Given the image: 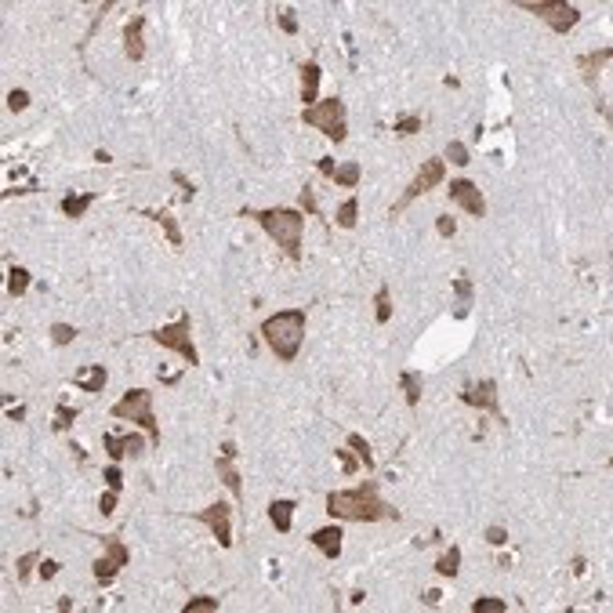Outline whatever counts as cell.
Segmentation results:
<instances>
[{
    "label": "cell",
    "instance_id": "34",
    "mask_svg": "<svg viewBox=\"0 0 613 613\" xmlns=\"http://www.w3.org/2000/svg\"><path fill=\"white\" fill-rule=\"evenodd\" d=\"M37 563H40V552H22V555H18V563H15L18 581H30V573H33Z\"/></svg>",
    "mask_w": 613,
    "mask_h": 613
},
{
    "label": "cell",
    "instance_id": "44",
    "mask_svg": "<svg viewBox=\"0 0 613 613\" xmlns=\"http://www.w3.org/2000/svg\"><path fill=\"white\" fill-rule=\"evenodd\" d=\"M106 482H109V490H116V494L123 490V472H120V465H116V461L106 468Z\"/></svg>",
    "mask_w": 613,
    "mask_h": 613
},
{
    "label": "cell",
    "instance_id": "20",
    "mask_svg": "<svg viewBox=\"0 0 613 613\" xmlns=\"http://www.w3.org/2000/svg\"><path fill=\"white\" fill-rule=\"evenodd\" d=\"M76 389H84L87 396H98L102 389H106V381H109V374H106V367H87V370H76Z\"/></svg>",
    "mask_w": 613,
    "mask_h": 613
},
{
    "label": "cell",
    "instance_id": "45",
    "mask_svg": "<svg viewBox=\"0 0 613 613\" xmlns=\"http://www.w3.org/2000/svg\"><path fill=\"white\" fill-rule=\"evenodd\" d=\"M487 541H490L494 548H501V545H508V530H504L501 523H494V526L487 530Z\"/></svg>",
    "mask_w": 613,
    "mask_h": 613
},
{
    "label": "cell",
    "instance_id": "21",
    "mask_svg": "<svg viewBox=\"0 0 613 613\" xmlns=\"http://www.w3.org/2000/svg\"><path fill=\"white\" fill-rule=\"evenodd\" d=\"M399 389H403V396H406V406H411V411H418V403H421V396H425L421 374H418V370H403V374H399Z\"/></svg>",
    "mask_w": 613,
    "mask_h": 613
},
{
    "label": "cell",
    "instance_id": "1",
    "mask_svg": "<svg viewBox=\"0 0 613 613\" xmlns=\"http://www.w3.org/2000/svg\"><path fill=\"white\" fill-rule=\"evenodd\" d=\"M327 516L352 519V523H381V519H396L399 523L396 508L381 501L377 482H360V487H352V490L327 494Z\"/></svg>",
    "mask_w": 613,
    "mask_h": 613
},
{
    "label": "cell",
    "instance_id": "32",
    "mask_svg": "<svg viewBox=\"0 0 613 613\" xmlns=\"http://www.w3.org/2000/svg\"><path fill=\"white\" fill-rule=\"evenodd\" d=\"M392 131H396V135H418V131H421V116H418V113H403V116H396Z\"/></svg>",
    "mask_w": 613,
    "mask_h": 613
},
{
    "label": "cell",
    "instance_id": "18",
    "mask_svg": "<svg viewBox=\"0 0 613 613\" xmlns=\"http://www.w3.org/2000/svg\"><path fill=\"white\" fill-rule=\"evenodd\" d=\"M609 59H613L609 47H599V51H592V55H581V59H577V69H581V76H584V84L595 87L599 73H602V66H606Z\"/></svg>",
    "mask_w": 613,
    "mask_h": 613
},
{
    "label": "cell",
    "instance_id": "11",
    "mask_svg": "<svg viewBox=\"0 0 613 613\" xmlns=\"http://www.w3.org/2000/svg\"><path fill=\"white\" fill-rule=\"evenodd\" d=\"M102 545H106V555H102L91 570H95V581H98V584H109V581H113V577H116V573L127 566V559H131V552H127V545H123L120 538H106Z\"/></svg>",
    "mask_w": 613,
    "mask_h": 613
},
{
    "label": "cell",
    "instance_id": "29",
    "mask_svg": "<svg viewBox=\"0 0 613 613\" xmlns=\"http://www.w3.org/2000/svg\"><path fill=\"white\" fill-rule=\"evenodd\" d=\"M30 279H33V276L25 272L22 265H11V269H8V294H11V298H22L25 291H30Z\"/></svg>",
    "mask_w": 613,
    "mask_h": 613
},
{
    "label": "cell",
    "instance_id": "8",
    "mask_svg": "<svg viewBox=\"0 0 613 613\" xmlns=\"http://www.w3.org/2000/svg\"><path fill=\"white\" fill-rule=\"evenodd\" d=\"M516 8H523V11H530V15L545 18V22L552 25V33H559V37H566L573 25H577V18H581V11L570 8V4H563V0H519Z\"/></svg>",
    "mask_w": 613,
    "mask_h": 613
},
{
    "label": "cell",
    "instance_id": "28",
    "mask_svg": "<svg viewBox=\"0 0 613 613\" xmlns=\"http://www.w3.org/2000/svg\"><path fill=\"white\" fill-rule=\"evenodd\" d=\"M356 218H360V200L348 196L345 203H338V211H334V221L341 229H356Z\"/></svg>",
    "mask_w": 613,
    "mask_h": 613
},
{
    "label": "cell",
    "instance_id": "48",
    "mask_svg": "<svg viewBox=\"0 0 613 613\" xmlns=\"http://www.w3.org/2000/svg\"><path fill=\"white\" fill-rule=\"evenodd\" d=\"M316 167H320V174H323V178H334V171H338L334 157H320V164H316Z\"/></svg>",
    "mask_w": 613,
    "mask_h": 613
},
{
    "label": "cell",
    "instance_id": "5",
    "mask_svg": "<svg viewBox=\"0 0 613 613\" xmlns=\"http://www.w3.org/2000/svg\"><path fill=\"white\" fill-rule=\"evenodd\" d=\"M301 123L305 127H316V131H323L330 142H345L348 138V123H345V102L334 95V98H323L316 102V106L301 109Z\"/></svg>",
    "mask_w": 613,
    "mask_h": 613
},
{
    "label": "cell",
    "instance_id": "23",
    "mask_svg": "<svg viewBox=\"0 0 613 613\" xmlns=\"http://www.w3.org/2000/svg\"><path fill=\"white\" fill-rule=\"evenodd\" d=\"M145 218H152V221H160V229H164V236H167V243L174 247V250H182V233H178V221L167 214V211H142Z\"/></svg>",
    "mask_w": 613,
    "mask_h": 613
},
{
    "label": "cell",
    "instance_id": "16",
    "mask_svg": "<svg viewBox=\"0 0 613 613\" xmlns=\"http://www.w3.org/2000/svg\"><path fill=\"white\" fill-rule=\"evenodd\" d=\"M309 541L320 548V555H327V559H338V555H341V541H345V533H341V526H338V523H330V526L312 530V538H309Z\"/></svg>",
    "mask_w": 613,
    "mask_h": 613
},
{
    "label": "cell",
    "instance_id": "52",
    "mask_svg": "<svg viewBox=\"0 0 613 613\" xmlns=\"http://www.w3.org/2000/svg\"><path fill=\"white\" fill-rule=\"evenodd\" d=\"M95 160H98V164H113V157H109L106 149H95Z\"/></svg>",
    "mask_w": 613,
    "mask_h": 613
},
{
    "label": "cell",
    "instance_id": "40",
    "mask_svg": "<svg viewBox=\"0 0 613 613\" xmlns=\"http://www.w3.org/2000/svg\"><path fill=\"white\" fill-rule=\"evenodd\" d=\"M8 109H11V113H22V109H30V91L15 87V91L8 95Z\"/></svg>",
    "mask_w": 613,
    "mask_h": 613
},
{
    "label": "cell",
    "instance_id": "9",
    "mask_svg": "<svg viewBox=\"0 0 613 613\" xmlns=\"http://www.w3.org/2000/svg\"><path fill=\"white\" fill-rule=\"evenodd\" d=\"M461 403L465 406H475V411L490 414L497 425H508V418L501 414V403H497V381L494 377H482V381H472V385L461 389Z\"/></svg>",
    "mask_w": 613,
    "mask_h": 613
},
{
    "label": "cell",
    "instance_id": "41",
    "mask_svg": "<svg viewBox=\"0 0 613 613\" xmlns=\"http://www.w3.org/2000/svg\"><path fill=\"white\" fill-rule=\"evenodd\" d=\"M338 461H341V472H345V475H356V472H360V457H352V447L338 450Z\"/></svg>",
    "mask_w": 613,
    "mask_h": 613
},
{
    "label": "cell",
    "instance_id": "47",
    "mask_svg": "<svg viewBox=\"0 0 613 613\" xmlns=\"http://www.w3.org/2000/svg\"><path fill=\"white\" fill-rule=\"evenodd\" d=\"M59 570H62V566L55 563V559H40V570H37V573H40V581H51Z\"/></svg>",
    "mask_w": 613,
    "mask_h": 613
},
{
    "label": "cell",
    "instance_id": "10",
    "mask_svg": "<svg viewBox=\"0 0 613 613\" xmlns=\"http://www.w3.org/2000/svg\"><path fill=\"white\" fill-rule=\"evenodd\" d=\"M203 526H211V533H214V541L221 545V548H233V508H229L225 501H214V504H207L203 512H193Z\"/></svg>",
    "mask_w": 613,
    "mask_h": 613
},
{
    "label": "cell",
    "instance_id": "6",
    "mask_svg": "<svg viewBox=\"0 0 613 613\" xmlns=\"http://www.w3.org/2000/svg\"><path fill=\"white\" fill-rule=\"evenodd\" d=\"M149 338L157 341V345H164V348H171V352H178L189 367H200V352L193 345V316L189 312H182V316H178L174 323H167V327H157Z\"/></svg>",
    "mask_w": 613,
    "mask_h": 613
},
{
    "label": "cell",
    "instance_id": "33",
    "mask_svg": "<svg viewBox=\"0 0 613 613\" xmlns=\"http://www.w3.org/2000/svg\"><path fill=\"white\" fill-rule=\"evenodd\" d=\"M443 160H450L454 167H465V164H468V145H465V142H447Z\"/></svg>",
    "mask_w": 613,
    "mask_h": 613
},
{
    "label": "cell",
    "instance_id": "14",
    "mask_svg": "<svg viewBox=\"0 0 613 613\" xmlns=\"http://www.w3.org/2000/svg\"><path fill=\"white\" fill-rule=\"evenodd\" d=\"M145 15H135V18H127L123 22V55L131 59V62H142L145 59V40H142V30H145Z\"/></svg>",
    "mask_w": 613,
    "mask_h": 613
},
{
    "label": "cell",
    "instance_id": "51",
    "mask_svg": "<svg viewBox=\"0 0 613 613\" xmlns=\"http://www.w3.org/2000/svg\"><path fill=\"white\" fill-rule=\"evenodd\" d=\"M69 450H73V454H76V461H87V450H84V447H80V443H69Z\"/></svg>",
    "mask_w": 613,
    "mask_h": 613
},
{
    "label": "cell",
    "instance_id": "42",
    "mask_svg": "<svg viewBox=\"0 0 613 613\" xmlns=\"http://www.w3.org/2000/svg\"><path fill=\"white\" fill-rule=\"evenodd\" d=\"M171 182H174L178 189H182V200H193V196H196V186L189 182V178H186L182 171H171Z\"/></svg>",
    "mask_w": 613,
    "mask_h": 613
},
{
    "label": "cell",
    "instance_id": "26",
    "mask_svg": "<svg viewBox=\"0 0 613 613\" xmlns=\"http://www.w3.org/2000/svg\"><path fill=\"white\" fill-rule=\"evenodd\" d=\"M374 320H377L381 327L392 320V291H389V284H381L377 294H374Z\"/></svg>",
    "mask_w": 613,
    "mask_h": 613
},
{
    "label": "cell",
    "instance_id": "37",
    "mask_svg": "<svg viewBox=\"0 0 613 613\" xmlns=\"http://www.w3.org/2000/svg\"><path fill=\"white\" fill-rule=\"evenodd\" d=\"M182 609H186V613H196V609H221V602L211 599V595H196V599H189Z\"/></svg>",
    "mask_w": 613,
    "mask_h": 613
},
{
    "label": "cell",
    "instance_id": "15",
    "mask_svg": "<svg viewBox=\"0 0 613 613\" xmlns=\"http://www.w3.org/2000/svg\"><path fill=\"white\" fill-rule=\"evenodd\" d=\"M102 447H106V454L113 457V461H123V457H138L142 450H145V443H142V436H113V432H106L102 436Z\"/></svg>",
    "mask_w": 613,
    "mask_h": 613
},
{
    "label": "cell",
    "instance_id": "12",
    "mask_svg": "<svg viewBox=\"0 0 613 613\" xmlns=\"http://www.w3.org/2000/svg\"><path fill=\"white\" fill-rule=\"evenodd\" d=\"M214 468H218V479L229 487V494H233L236 501H243V479L236 472V443L233 439L221 443V454L214 457Z\"/></svg>",
    "mask_w": 613,
    "mask_h": 613
},
{
    "label": "cell",
    "instance_id": "35",
    "mask_svg": "<svg viewBox=\"0 0 613 613\" xmlns=\"http://www.w3.org/2000/svg\"><path fill=\"white\" fill-rule=\"evenodd\" d=\"M73 338H76V327L73 323H51V341H55L59 348H66Z\"/></svg>",
    "mask_w": 613,
    "mask_h": 613
},
{
    "label": "cell",
    "instance_id": "22",
    "mask_svg": "<svg viewBox=\"0 0 613 613\" xmlns=\"http://www.w3.org/2000/svg\"><path fill=\"white\" fill-rule=\"evenodd\" d=\"M95 196L98 193H69V196H62V203H59V211L66 214V218H80L91 203H95Z\"/></svg>",
    "mask_w": 613,
    "mask_h": 613
},
{
    "label": "cell",
    "instance_id": "7",
    "mask_svg": "<svg viewBox=\"0 0 613 613\" xmlns=\"http://www.w3.org/2000/svg\"><path fill=\"white\" fill-rule=\"evenodd\" d=\"M443 178H447V160H443V157H432V160H425V164H421V171L411 178V182H406L403 196L392 203L389 218H399V214H403L406 207H411V203H414L418 196H425L428 189H436V186L443 182Z\"/></svg>",
    "mask_w": 613,
    "mask_h": 613
},
{
    "label": "cell",
    "instance_id": "50",
    "mask_svg": "<svg viewBox=\"0 0 613 613\" xmlns=\"http://www.w3.org/2000/svg\"><path fill=\"white\" fill-rule=\"evenodd\" d=\"M25 418V406H8V421H22Z\"/></svg>",
    "mask_w": 613,
    "mask_h": 613
},
{
    "label": "cell",
    "instance_id": "27",
    "mask_svg": "<svg viewBox=\"0 0 613 613\" xmlns=\"http://www.w3.org/2000/svg\"><path fill=\"white\" fill-rule=\"evenodd\" d=\"M360 164H356V160H348V164H341L338 171H334V178H330V182H334V186H341V189H356V186H360Z\"/></svg>",
    "mask_w": 613,
    "mask_h": 613
},
{
    "label": "cell",
    "instance_id": "46",
    "mask_svg": "<svg viewBox=\"0 0 613 613\" xmlns=\"http://www.w3.org/2000/svg\"><path fill=\"white\" fill-rule=\"evenodd\" d=\"M116 497H120L116 490H106V494L98 497V512H102V516H113V508H116Z\"/></svg>",
    "mask_w": 613,
    "mask_h": 613
},
{
    "label": "cell",
    "instance_id": "43",
    "mask_svg": "<svg viewBox=\"0 0 613 613\" xmlns=\"http://www.w3.org/2000/svg\"><path fill=\"white\" fill-rule=\"evenodd\" d=\"M436 233H439L443 240H450V236L457 233V221H454L450 214H439V218H436Z\"/></svg>",
    "mask_w": 613,
    "mask_h": 613
},
{
    "label": "cell",
    "instance_id": "38",
    "mask_svg": "<svg viewBox=\"0 0 613 613\" xmlns=\"http://www.w3.org/2000/svg\"><path fill=\"white\" fill-rule=\"evenodd\" d=\"M298 203H301V211L320 214V203H316V189H312V186H305V189L298 193Z\"/></svg>",
    "mask_w": 613,
    "mask_h": 613
},
{
    "label": "cell",
    "instance_id": "13",
    "mask_svg": "<svg viewBox=\"0 0 613 613\" xmlns=\"http://www.w3.org/2000/svg\"><path fill=\"white\" fill-rule=\"evenodd\" d=\"M447 196H450L454 203H461V207H465L472 218H482V214H487V200H482L479 186H475V182H468V178H454Z\"/></svg>",
    "mask_w": 613,
    "mask_h": 613
},
{
    "label": "cell",
    "instance_id": "19",
    "mask_svg": "<svg viewBox=\"0 0 613 613\" xmlns=\"http://www.w3.org/2000/svg\"><path fill=\"white\" fill-rule=\"evenodd\" d=\"M294 508H298V501H291V497L272 501V504H269V523H272L279 533H291V526H294Z\"/></svg>",
    "mask_w": 613,
    "mask_h": 613
},
{
    "label": "cell",
    "instance_id": "39",
    "mask_svg": "<svg viewBox=\"0 0 613 613\" xmlns=\"http://www.w3.org/2000/svg\"><path fill=\"white\" fill-rule=\"evenodd\" d=\"M276 22H279V30L284 33H298V18H294V8H279V15H276Z\"/></svg>",
    "mask_w": 613,
    "mask_h": 613
},
{
    "label": "cell",
    "instance_id": "49",
    "mask_svg": "<svg viewBox=\"0 0 613 613\" xmlns=\"http://www.w3.org/2000/svg\"><path fill=\"white\" fill-rule=\"evenodd\" d=\"M439 599H443V592H439V588H428V592L421 595V602H425V606H436Z\"/></svg>",
    "mask_w": 613,
    "mask_h": 613
},
{
    "label": "cell",
    "instance_id": "30",
    "mask_svg": "<svg viewBox=\"0 0 613 613\" xmlns=\"http://www.w3.org/2000/svg\"><path fill=\"white\" fill-rule=\"evenodd\" d=\"M76 418H80V411H76V406L59 403V406H55V421H51V428H55V432H69V425H73Z\"/></svg>",
    "mask_w": 613,
    "mask_h": 613
},
{
    "label": "cell",
    "instance_id": "17",
    "mask_svg": "<svg viewBox=\"0 0 613 613\" xmlns=\"http://www.w3.org/2000/svg\"><path fill=\"white\" fill-rule=\"evenodd\" d=\"M320 80H323V69H320V62H316V59L301 62V106H305V109H309V106H316Z\"/></svg>",
    "mask_w": 613,
    "mask_h": 613
},
{
    "label": "cell",
    "instance_id": "36",
    "mask_svg": "<svg viewBox=\"0 0 613 613\" xmlns=\"http://www.w3.org/2000/svg\"><path fill=\"white\" fill-rule=\"evenodd\" d=\"M504 609H508V602H504V599H494V595L472 602V613H504Z\"/></svg>",
    "mask_w": 613,
    "mask_h": 613
},
{
    "label": "cell",
    "instance_id": "24",
    "mask_svg": "<svg viewBox=\"0 0 613 613\" xmlns=\"http://www.w3.org/2000/svg\"><path fill=\"white\" fill-rule=\"evenodd\" d=\"M454 294H457L454 316H457V320H465V316L472 312V284H468V276H457V279H454Z\"/></svg>",
    "mask_w": 613,
    "mask_h": 613
},
{
    "label": "cell",
    "instance_id": "31",
    "mask_svg": "<svg viewBox=\"0 0 613 613\" xmlns=\"http://www.w3.org/2000/svg\"><path fill=\"white\" fill-rule=\"evenodd\" d=\"M348 447L352 454H360V465H367V472L374 468V454H370V443L360 436V432H348Z\"/></svg>",
    "mask_w": 613,
    "mask_h": 613
},
{
    "label": "cell",
    "instance_id": "2",
    "mask_svg": "<svg viewBox=\"0 0 613 613\" xmlns=\"http://www.w3.org/2000/svg\"><path fill=\"white\" fill-rule=\"evenodd\" d=\"M305 327H309V312L305 309H279L276 316H269L262 323V338L272 348V356L279 363H294L301 341H305Z\"/></svg>",
    "mask_w": 613,
    "mask_h": 613
},
{
    "label": "cell",
    "instance_id": "25",
    "mask_svg": "<svg viewBox=\"0 0 613 613\" xmlns=\"http://www.w3.org/2000/svg\"><path fill=\"white\" fill-rule=\"evenodd\" d=\"M432 570H436L439 577H457V570H461V548L457 545H450L436 563H432Z\"/></svg>",
    "mask_w": 613,
    "mask_h": 613
},
{
    "label": "cell",
    "instance_id": "3",
    "mask_svg": "<svg viewBox=\"0 0 613 613\" xmlns=\"http://www.w3.org/2000/svg\"><path fill=\"white\" fill-rule=\"evenodd\" d=\"M240 214L250 218V221H258L265 233L272 236V243H279V250H287L291 262H301V236H305V218H301V211H291V207L250 211V207H243Z\"/></svg>",
    "mask_w": 613,
    "mask_h": 613
},
{
    "label": "cell",
    "instance_id": "4",
    "mask_svg": "<svg viewBox=\"0 0 613 613\" xmlns=\"http://www.w3.org/2000/svg\"><path fill=\"white\" fill-rule=\"evenodd\" d=\"M113 418H127L149 432V447H160V425L157 414H152V392L149 389H127L120 403H113Z\"/></svg>",
    "mask_w": 613,
    "mask_h": 613
}]
</instances>
